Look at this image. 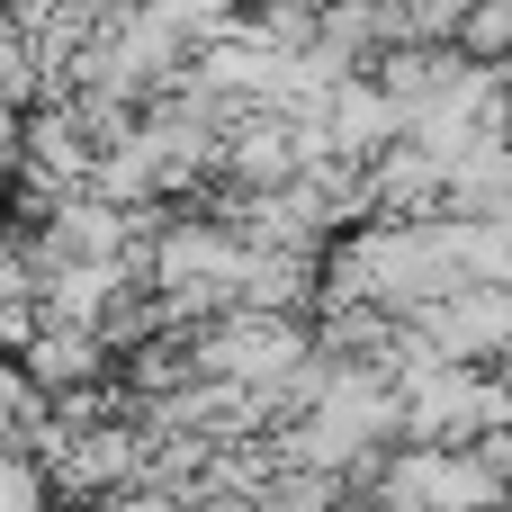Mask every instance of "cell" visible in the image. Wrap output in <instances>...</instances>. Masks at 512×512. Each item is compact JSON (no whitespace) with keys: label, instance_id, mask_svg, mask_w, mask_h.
Wrapping results in <instances>:
<instances>
[{"label":"cell","instance_id":"6da1fadb","mask_svg":"<svg viewBox=\"0 0 512 512\" xmlns=\"http://www.w3.org/2000/svg\"><path fill=\"white\" fill-rule=\"evenodd\" d=\"M153 270V297L171 324H216L243 306V270H252V243L225 225V216H171L144 252Z\"/></svg>","mask_w":512,"mask_h":512},{"label":"cell","instance_id":"7a4b0ae2","mask_svg":"<svg viewBox=\"0 0 512 512\" xmlns=\"http://www.w3.org/2000/svg\"><path fill=\"white\" fill-rule=\"evenodd\" d=\"M423 333H432L441 360H459V369H504L512 360V279H477V288L441 297V306L423 315Z\"/></svg>","mask_w":512,"mask_h":512},{"label":"cell","instance_id":"3957f363","mask_svg":"<svg viewBox=\"0 0 512 512\" xmlns=\"http://www.w3.org/2000/svg\"><path fill=\"white\" fill-rule=\"evenodd\" d=\"M45 468L27 459V450H0V512H45Z\"/></svg>","mask_w":512,"mask_h":512}]
</instances>
